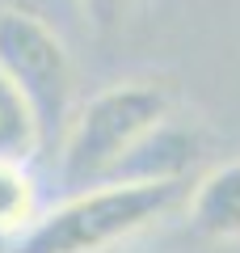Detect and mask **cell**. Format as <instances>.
Here are the masks:
<instances>
[{
  "label": "cell",
  "mask_w": 240,
  "mask_h": 253,
  "mask_svg": "<svg viewBox=\"0 0 240 253\" xmlns=\"http://www.w3.org/2000/svg\"><path fill=\"white\" fill-rule=\"evenodd\" d=\"M190 194L186 177L101 181L72 194L55 211L38 215L21 232L13 253H106L177 211Z\"/></svg>",
  "instance_id": "cell-1"
},
{
  "label": "cell",
  "mask_w": 240,
  "mask_h": 253,
  "mask_svg": "<svg viewBox=\"0 0 240 253\" xmlns=\"http://www.w3.org/2000/svg\"><path fill=\"white\" fill-rule=\"evenodd\" d=\"M173 93L156 81H118L93 93L72 114L63 131V181L68 186H101L169 123Z\"/></svg>",
  "instance_id": "cell-2"
},
{
  "label": "cell",
  "mask_w": 240,
  "mask_h": 253,
  "mask_svg": "<svg viewBox=\"0 0 240 253\" xmlns=\"http://www.w3.org/2000/svg\"><path fill=\"white\" fill-rule=\"evenodd\" d=\"M0 76L34 110L42 144L72 123V59L63 38L30 9H0Z\"/></svg>",
  "instance_id": "cell-3"
},
{
  "label": "cell",
  "mask_w": 240,
  "mask_h": 253,
  "mask_svg": "<svg viewBox=\"0 0 240 253\" xmlns=\"http://www.w3.org/2000/svg\"><path fill=\"white\" fill-rule=\"evenodd\" d=\"M186 224L206 241H240V161H223L190 181Z\"/></svg>",
  "instance_id": "cell-4"
},
{
  "label": "cell",
  "mask_w": 240,
  "mask_h": 253,
  "mask_svg": "<svg viewBox=\"0 0 240 253\" xmlns=\"http://www.w3.org/2000/svg\"><path fill=\"white\" fill-rule=\"evenodd\" d=\"M38 148H42V131H38L34 110L0 76V161H21L26 165Z\"/></svg>",
  "instance_id": "cell-5"
},
{
  "label": "cell",
  "mask_w": 240,
  "mask_h": 253,
  "mask_svg": "<svg viewBox=\"0 0 240 253\" xmlns=\"http://www.w3.org/2000/svg\"><path fill=\"white\" fill-rule=\"evenodd\" d=\"M38 219V186L21 161H0V236L26 232Z\"/></svg>",
  "instance_id": "cell-6"
},
{
  "label": "cell",
  "mask_w": 240,
  "mask_h": 253,
  "mask_svg": "<svg viewBox=\"0 0 240 253\" xmlns=\"http://www.w3.org/2000/svg\"><path fill=\"white\" fill-rule=\"evenodd\" d=\"M76 4H80V13H84V17H89L97 30L122 26L126 9H131V0H76Z\"/></svg>",
  "instance_id": "cell-7"
}]
</instances>
